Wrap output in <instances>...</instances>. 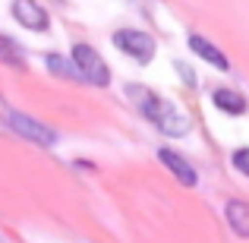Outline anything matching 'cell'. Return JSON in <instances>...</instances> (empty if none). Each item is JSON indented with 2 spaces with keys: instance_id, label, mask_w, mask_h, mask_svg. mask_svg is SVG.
Masks as SVG:
<instances>
[{
  "instance_id": "cell-1",
  "label": "cell",
  "mask_w": 249,
  "mask_h": 243,
  "mask_svg": "<svg viewBox=\"0 0 249 243\" xmlns=\"http://www.w3.org/2000/svg\"><path fill=\"white\" fill-rule=\"evenodd\" d=\"M126 95L136 98L139 111H142V114H145L164 136H186V133H189V120H186V117H183L170 101H164L161 95L142 89V85H126Z\"/></svg>"
},
{
  "instance_id": "cell-2",
  "label": "cell",
  "mask_w": 249,
  "mask_h": 243,
  "mask_svg": "<svg viewBox=\"0 0 249 243\" xmlns=\"http://www.w3.org/2000/svg\"><path fill=\"white\" fill-rule=\"evenodd\" d=\"M70 60H73L79 79L91 82V85H107L110 82V67L101 60V57H98V51L91 48V44H73Z\"/></svg>"
},
{
  "instance_id": "cell-3",
  "label": "cell",
  "mask_w": 249,
  "mask_h": 243,
  "mask_svg": "<svg viewBox=\"0 0 249 243\" xmlns=\"http://www.w3.org/2000/svg\"><path fill=\"white\" fill-rule=\"evenodd\" d=\"M114 44L123 51L126 57H133L136 63H148L155 57V38L148 32H139V29H123V32H114Z\"/></svg>"
},
{
  "instance_id": "cell-4",
  "label": "cell",
  "mask_w": 249,
  "mask_h": 243,
  "mask_svg": "<svg viewBox=\"0 0 249 243\" xmlns=\"http://www.w3.org/2000/svg\"><path fill=\"white\" fill-rule=\"evenodd\" d=\"M10 127L16 130L19 136H25V139H32V142H38V146H54L57 142V133L54 130H48L44 123H38L35 117H25V114H16V111H10Z\"/></svg>"
},
{
  "instance_id": "cell-5",
  "label": "cell",
  "mask_w": 249,
  "mask_h": 243,
  "mask_svg": "<svg viewBox=\"0 0 249 243\" xmlns=\"http://www.w3.org/2000/svg\"><path fill=\"white\" fill-rule=\"evenodd\" d=\"M10 10H13V19H16L19 25H25V29H32V32H44L51 25L48 13H44L35 0H13Z\"/></svg>"
},
{
  "instance_id": "cell-6",
  "label": "cell",
  "mask_w": 249,
  "mask_h": 243,
  "mask_svg": "<svg viewBox=\"0 0 249 243\" xmlns=\"http://www.w3.org/2000/svg\"><path fill=\"white\" fill-rule=\"evenodd\" d=\"M158 158H161V164H164L170 174H174L177 180L183 183V187H196V183H199V177H196V168H193L186 158H180L174 149H158Z\"/></svg>"
},
{
  "instance_id": "cell-7",
  "label": "cell",
  "mask_w": 249,
  "mask_h": 243,
  "mask_svg": "<svg viewBox=\"0 0 249 243\" xmlns=\"http://www.w3.org/2000/svg\"><path fill=\"white\" fill-rule=\"evenodd\" d=\"M189 48H193L205 63H212L214 70H231V60L224 57V51H218L212 41H208V38H202V35H189Z\"/></svg>"
},
{
  "instance_id": "cell-8",
  "label": "cell",
  "mask_w": 249,
  "mask_h": 243,
  "mask_svg": "<svg viewBox=\"0 0 249 243\" xmlns=\"http://www.w3.org/2000/svg\"><path fill=\"white\" fill-rule=\"evenodd\" d=\"M227 224H231L240 237H249V202H243V199L227 202Z\"/></svg>"
},
{
  "instance_id": "cell-9",
  "label": "cell",
  "mask_w": 249,
  "mask_h": 243,
  "mask_svg": "<svg viewBox=\"0 0 249 243\" xmlns=\"http://www.w3.org/2000/svg\"><path fill=\"white\" fill-rule=\"evenodd\" d=\"M214 104H218L224 114H246V98L240 95V92H233V89H218L214 92Z\"/></svg>"
},
{
  "instance_id": "cell-10",
  "label": "cell",
  "mask_w": 249,
  "mask_h": 243,
  "mask_svg": "<svg viewBox=\"0 0 249 243\" xmlns=\"http://www.w3.org/2000/svg\"><path fill=\"white\" fill-rule=\"evenodd\" d=\"M0 60L10 63V67H25V57H22V51H19V44L6 35H0Z\"/></svg>"
},
{
  "instance_id": "cell-11",
  "label": "cell",
  "mask_w": 249,
  "mask_h": 243,
  "mask_svg": "<svg viewBox=\"0 0 249 243\" xmlns=\"http://www.w3.org/2000/svg\"><path fill=\"white\" fill-rule=\"evenodd\" d=\"M44 63H48V70L51 73H57V76H63V79H79V73H76V67H73V60H63V57H44Z\"/></svg>"
},
{
  "instance_id": "cell-12",
  "label": "cell",
  "mask_w": 249,
  "mask_h": 243,
  "mask_svg": "<svg viewBox=\"0 0 249 243\" xmlns=\"http://www.w3.org/2000/svg\"><path fill=\"white\" fill-rule=\"evenodd\" d=\"M233 168L243 170V174L249 177V149H237V152H233Z\"/></svg>"
},
{
  "instance_id": "cell-13",
  "label": "cell",
  "mask_w": 249,
  "mask_h": 243,
  "mask_svg": "<svg viewBox=\"0 0 249 243\" xmlns=\"http://www.w3.org/2000/svg\"><path fill=\"white\" fill-rule=\"evenodd\" d=\"M174 70H177V73L183 76V85H189V89H193V85H196V73H193V70H189V63L177 60V63H174Z\"/></svg>"
}]
</instances>
